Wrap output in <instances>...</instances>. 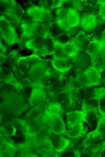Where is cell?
I'll use <instances>...</instances> for the list:
<instances>
[{
	"instance_id": "5bb4252c",
	"label": "cell",
	"mask_w": 105,
	"mask_h": 157,
	"mask_svg": "<svg viewBox=\"0 0 105 157\" xmlns=\"http://www.w3.org/2000/svg\"><path fill=\"white\" fill-rule=\"evenodd\" d=\"M98 110L99 113L98 120L96 128L101 134L105 142V113L98 108Z\"/></svg>"
},
{
	"instance_id": "4fadbf2b",
	"label": "cell",
	"mask_w": 105,
	"mask_h": 157,
	"mask_svg": "<svg viewBox=\"0 0 105 157\" xmlns=\"http://www.w3.org/2000/svg\"><path fill=\"white\" fill-rule=\"evenodd\" d=\"M14 1L11 2V4L8 5V6H6V8L5 11L6 12L5 14L13 20H16L18 21L21 18V11L19 6L17 4L14 3Z\"/></svg>"
},
{
	"instance_id": "5b68a950",
	"label": "cell",
	"mask_w": 105,
	"mask_h": 157,
	"mask_svg": "<svg viewBox=\"0 0 105 157\" xmlns=\"http://www.w3.org/2000/svg\"><path fill=\"white\" fill-rule=\"evenodd\" d=\"M27 12L30 17L37 23L42 24L47 27L50 26L52 15L49 10L33 6L27 9Z\"/></svg>"
},
{
	"instance_id": "e0dca14e",
	"label": "cell",
	"mask_w": 105,
	"mask_h": 157,
	"mask_svg": "<svg viewBox=\"0 0 105 157\" xmlns=\"http://www.w3.org/2000/svg\"><path fill=\"white\" fill-rule=\"evenodd\" d=\"M97 107L105 113V96L98 101Z\"/></svg>"
},
{
	"instance_id": "52a82bcc",
	"label": "cell",
	"mask_w": 105,
	"mask_h": 157,
	"mask_svg": "<svg viewBox=\"0 0 105 157\" xmlns=\"http://www.w3.org/2000/svg\"><path fill=\"white\" fill-rule=\"evenodd\" d=\"M4 23L1 22L0 33L2 38L8 44L16 43L17 37L14 28L6 20Z\"/></svg>"
},
{
	"instance_id": "7c38bea8",
	"label": "cell",
	"mask_w": 105,
	"mask_h": 157,
	"mask_svg": "<svg viewBox=\"0 0 105 157\" xmlns=\"http://www.w3.org/2000/svg\"><path fill=\"white\" fill-rule=\"evenodd\" d=\"M67 131L66 134L68 136L73 139H76L82 137L88 132V127L83 125L75 126L69 128Z\"/></svg>"
},
{
	"instance_id": "ac0fdd59",
	"label": "cell",
	"mask_w": 105,
	"mask_h": 157,
	"mask_svg": "<svg viewBox=\"0 0 105 157\" xmlns=\"http://www.w3.org/2000/svg\"><path fill=\"white\" fill-rule=\"evenodd\" d=\"M103 84L105 86V76L104 77L102 80Z\"/></svg>"
},
{
	"instance_id": "ba28073f",
	"label": "cell",
	"mask_w": 105,
	"mask_h": 157,
	"mask_svg": "<svg viewBox=\"0 0 105 157\" xmlns=\"http://www.w3.org/2000/svg\"><path fill=\"white\" fill-rule=\"evenodd\" d=\"M70 59L54 57L51 60L52 65L56 70L61 72H68L72 66Z\"/></svg>"
},
{
	"instance_id": "3957f363",
	"label": "cell",
	"mask_w": 105,
	"mask_h": 157,
	"mask_svg": "<svg viewBox=\"0 0 105 157\" xmlns=\"http://www.w3.org/2000/svg\"><path fill=\"white\" fill-rule=\"evenodd\" d=\"M22 29V37L28 40L45 39L52 37L48 28L38 23L24 24L21 25Z\"/></svg>"
},
{
	"instance_id": "30bf717a",
	"label": "cell",
	"mask_w": 105,
	"mask_h": 157,
	"mask_svg": "<svg viewBox=\"0 0 105 157\" xmlns=\"http://www.w3.org/2000/svg\"><path fill=\"white\" fill-rule=\"evenodd\" d=\"M97 21L96 15L91 14H85L81 18L80 24L84 30H89L95 27L97 25Z\"/></svg>"
},
{
	"instance_id": "8992f818",
	"label": "cell",
	"mask_w": 105,
	"mask_h": 157,
	"mask_svg": "<svg viewBox=\"0 0 105 157\" xmlns=\"http://www.w3.org/2000/svg\"><path fill=\"white\" fill-rule=\"evenodd\" d=\"M66 115V122L69 128L75 126L83 125L85 122L88 123L85 102H83L81 110L71 111L67 113Z\"/></svg>"
},
{
	"instance_id": "9c48e42d",
	"label": "cell",
	"mask_w": 105,
	"mask_h": 157,
	"mask_svg": "<svg viewBox=\"0 0 105 157\" xmlns=\"http://www.w3.org/2000/svg\"><path fill=\"white\" fill-rule=\"evenodd\" d=\"M100 43L96 40H93L89 43L87 52L90 56L91 65L95 66L98 59Z\"/></svg>"
},
{
	"instance_id": "7a4b0ae2",
	"label": "cell",
	"mask_w": 105,
	"mask_h": 157,
	"mask_svg": "<svg viewBox=\"0 0 105 157\" xmlns=\"http://www.w3.org/2000/svg\"><path fill=\"white\" fill-rule=\"evenodd\" d=\"M52 55L54 57L72 59L76 57L80 48L74 40L62 43L53 38Z\"/></svg>"
},
{
	"instance_id": "9a60e30c",
	"label": "cell",
	"mask_w": 105,
	"mask_h": 157,
	"mask_svg": "<svg viewBox=\"0 0 105 157\" xmlns=\"http://www.w3.org/2000/svg\"><path fill=\"white\" fill-rule=\"evenodd\" d=\"M105 96V87L94 88L92 90L91 99L99 100Z\"/></svg>"
},
{
	"instance_id": "8fae6325",
	"label": "cell",
	"mask_w": 105,
	"mask_h": 157,
	"mask_svg": "<svg viewBox=\"0 0 105 157\" xmlns=\"http://www.w3.org/2000/svg\"><path fill=\"white\" fill-rule=\"evenodd\" d=\"M72 142L62 136H58L53 141L52 145L55 150L59 152L68 149L72 144Z\"/></svg>"
},
{
	"instance_id": "2e32d148",
	"label": "cell",
	"mask_w": 105,
	"mask_h": 157,
	"mask_svg": "<svg viewBox=\"0 0 105 157\" xmlns=\"http://www.w3.org/2000/svg\"><path fill=\"white\" fill-rule=\"evenodd\" d=\"M100 14L102 18L105 20V1L100 2Z\"/></svg>"
},
{
	"instance_id": "6da1fadb",
	"label": "cell",
	"mask_w": 105,
	"mask_h": 157,
	"mask_svg": "<svg viewBox=\"0 0 105 157\" xmlns=\"http://www.w3.org/2000/svg\"><path fill=\"white\" fill-rule=\"evenodd\" d=\"M56 15L57 25L63 30H69L80 24V15L74 8H60L56 10Z\"/></svg>"
},
{
	"instance_id": "277c9868",
	"label": "cell",
	"mask_w": 105,
	"mask_h": 157,
	"mask_svg": "<svg viewBox=\"0 0 105 157\" xmlns=\"http://www.w3.org/2000/svg\"><path fill=\"white\" fill-rule=\"evenodd\" d=\"M79 82L84 86L91 87L101 85L100 71L95 66H90L84 71L78 78Z\"/></svg>"
}]
</instances>
